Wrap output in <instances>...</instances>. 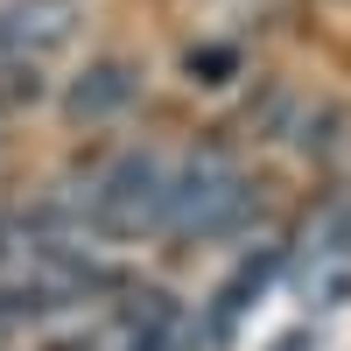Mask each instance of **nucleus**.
<instances>
[{
    "label": "nucleus",
    "instance_id": "1",
    "mask_svg": "<svg viewBox=\"0 0 351 351\" xmlns=\"http://www.w3.org/2000/svg\"><path fill=\"white\" fill-rule=\"evenodd\" d=\"M169 190H176V162L155 148H127L120 162H106L92 176L77 218L92 239H155L169 225Z\"/></svg>",
    "mask_w": 351,
    "mask_h": 351
},
{
    "label": "nucleus",
    "instance_id": "2",
    "mask_svg": "<svg viewBox=\"0 0 351 351\" xmlns=\"http://www.w3.org/2000/svg\"><path fill=\"white\" fill-rule=\"evenodd\" d=\"M253 176L232 162V155H190L176 162V190H169V239H225V232H239L253 218Z\"/></svg>",
    "mask_w": 351,
    "mask_h": 351
},
{
    "label": "nucleus",
    "instance_id": "3",
    "mask_svg": "<svg viewBox=\"0 0 351 351\" xmlns=\"http://www.w3.org/2000/svg\"><path fill=\"white\" fill-rule=\"evenodd\" d=\"M288 274H295V295L309 309H344L351 302V190H337L302 225L295 253H288Z\"/></svg>",
    "mask_w": 351,
    "mask_h": 351
},
{
    "label": "nucleus",
    "instance_id": "4",
    "mask_svg": "<svg viewBox=\"0 0 351 351\" xmlns=\"http://www.w3.org/2000/svg\"><path fill=\"white\" fill-rule=\"evenodd\" d=\"M84 36V0H0V64L43 71Z\"/></svg>",
    "mask_w": 351,
    "mask_h": 351
},
{
    "label": "nucleus",
    "instance_id": "5",
    "mask_svg": "<svg viewBox=\"0 0 351 351\" xmlns=\"http://www.w3.org/2000/svg\"><path fill=\"white\" fill-rule=\"evenodd\" d=\"M141 99V71L127 56H99V64H84L64 92V120L71 127H99V120H120V112Z\"/></svg>",
    "mask_w": 351,
    "mask_h": 351
},
{
    "label": "nucleus",
    "instance_id": "6",
    "mask_svg": "<svg viewBox=\"0 0 351 351\" xmlns=\"http://www.w3.org/2000/svg\"><path fill=\"white\" fill-rule=\"evenodd\" d=\"M274 267H281V246H253L239 267L225 274V288L211 295V324H204V337H232V324L246 316V302H260V288L274 281Z\"/></svg>",
    "mask_w": 351,
    "mask_h": 351
},
{
    "label": "nucleus",
    "instance_id": "7",
    "mask_svg": "<svg viewBox=\"0 0 351 351\" xmlns=\"http://www.w3.org/2000/svg\"><path fill=\"white\" fill-rule=\"evenodd\" d=\"M56 316H71V309L36 295V288H0V344L21 337V330H36V324H56Z\"/></svg>",
    "mask_w": 351,
    "mask_h": 351
}]
</instances>
